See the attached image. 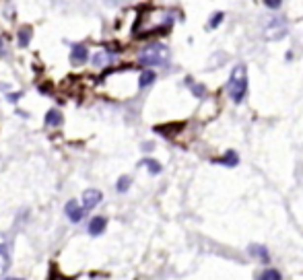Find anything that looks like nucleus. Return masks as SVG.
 Listing matches in <instances>:
<instances>
[{
	"label": "nucleus",
	"instance_id": "obj_3",
	"mask_svg": "<svg viewBox=\"0 0 303 280\" xmlns=\"http://www.w3.org/2000/svg\"><path fill=\"white\" fill-rule=\"evenodd\" d=\"M138 60L145 66H165L169 60V50L163 43H151L138 56Z\"/></svg>",
	"mask_w": 303,
	"mask_h": 280
},
{
	"label": "nucleus",
	"instance_id": "obj_10",
	"mask_svg": "<svg viewBox=\"0 0 303 280\" xmlns=\"http://www.w3.org/2000/svg\"><path fill=\"white\" fill-rule=\"evenodd\" d=\"M215 163H219V165H227V167H235L239 163V157L237 153H233V150H227L223 159H215Z\"/></svg>",
	"mask_w": 303,
	"mask_h": 280
},
{
	"label": "nucleus",
	"instance_id": "obj_11",
	"mask_svg": "<svg viewBox=\"0 0 303 280\" xmlns=\"http://www.w3.org/2000/svg\"><path fill=\"white\" fill-rule=\"evenodd\" d=\"M45 124L56 128V126H60L62 124V113L58 111V109H50L48 113H45Z\"/></svg>",
	"mask_w": 303,
	"mask_h": 280
},
{
	"label": "nucleus",
	"instance_id": "obj_14",
	"mask_svg": "<svg viewBox=\"0 0 303 280\" xmlns=\"http://www.w3.org/2000/svg\"><path fill=\"white\" fill-rule=\"evenodd\" d=\"M29 39H31V29H29V27H23V29L19 31V35H17L19 45H21V48H27V45H29Z\"/></svg>",
	"mask_w": 303,
	"mask_h": 280
},
{
	"label": "nucleus",
	"instance_id": "obj_7",
	"mask_svg": "<svg viewBox=\"0 0 303 280\" xmlns=\"http://www.w3.org/2000/svg\"><path fill=\"white\" fill-rule=\"evenodd\" d=\"M99 202H101V192H97V190H87L83 194V210L95 208Z\"/></svg>",
	"mask_w": 303,
	"mask_h": 280
},
{
	"label": "nucleus",
	"instance_id": "obj_4",
	"mask_svg": "<svg viewBox=\"0 0 303 280\" xmlns=\"http://www.w3.org/2000/svg\"><path fill=\"white\" fill-rule=\"evenodd\" d=\"M287 35V21L285 19H281V17H274L270 23L266 25V29H264V37L266 39H281V37H285Z\"/></svg>",
	"mask_w": 303,
	"mask_h": 280
},
{
	"label": "nucleus",
	"instance_id": "obj_17",
	"mask_svg": "<svg viewBox=\"0 0 303 280\" xmlns=\"http://www.w3.org/2000/svg\"><path fill=\"white\" fill-rule=\"evenodd\" d=\"M143 165H147V169H149L151 173H153V175L161 173V165H159V163H157L155 159H145V161H143Z\"/></svg>",
	"mask_w": 303,
	"mask_h": 280
},
{
	"label": "nucleus",
	"instance_id": "obj_9",
	"mask_svg": "<svg viewBox=\"0 0 303 280\" xmlns=\"http://www.w3.org/2000/svg\"><path fill=\"white\" fill-rule=\"evenodd\" d=\"M103 229H106V218H101V216H95L89 223V233L93 237H97V235H101L103 233Z\"/></svg>",
	"mask_w": 303,
	"mask_h": 280
},
{
	"label": "nucleus",
	"instance_id": "obj_20",
	"mask_svg": "<svg viewBox=\"0 0 303 280\" xmlns=\"http://www.w3.org/2000/svg\"><path fill=\"white\" fill-rule=\"evenodd\" d=\"M223 17H225L223 13H215V17L211 19V23H208V27H211V29H217V27H219V23L223 21Z\"/></svg>",
	"mask_w": 303,
	"mask_h": 280
},
{
	"label": "nucleus",
	"instance_id": "obj_12",
	"mask_svg": "<svg viewBox=\"0 0 303 280\" xmlns=\"http://www.w3.org/2000/svg\"><path fill=\"white\" fill-rule=\"evenodd\" d=\"M110 62H112V54H108V52H97L95 56H93V64H95L97 68L108 66Z\"/></svg>",
	"mask_w": 303,
	"mask_h": 280
},
{
	"label": "nucleus",
	"instance_id": "obj_21",
	"mask_svg": "<svg viewBox=\"0 0 303 280\" xmlns=\"http://www.w3.org/2000/svg\"><path fill=\"white\" fill-rule=\"evenodd\" d=\"M268 8H272V10H276V8H281V2H278V0H276V2H264Z\"/></svg>",
	"mask_w": 303,
	"mask_h": 280
},
{
	"label": "nucleus",
	"instance_id": "obj_18",
	"mask_svg": "<svg viewBox=\"0 0 303 280\" xmlns=\"http://www.w3.org/2000/svg\"><path fill=\"white\" fill-rule=\"evenodd\" d=\"M250 253H252V255H260L264 262H268V251H266V247H262V245H258V247H256V245H252V247H250Z\"/></svg>",
	"mask_w": 303,
	"mask_h": 280
},
{
	"label": "nucleus",
	"instance_id": "obj_16",
	"mask_svg": "<svg viewBox=\"0 0 303 280\" xmlns=\"http://www.w3.org/2000/svg\"><path fill=\"white\" fill-rule=\"evenodd\" d=\"M256 280H283L281 278V272L278 270H274V268H270V270H266V272H262Z\"/></svg>",
	"mask_w": 303,
	"mask_h": 280
},
{
	"label": "nucleus",
	"instance_id": "obj_1",
	"mask_svg": "<svg viewBox=\"0 0 303 280\" xmlns=\"http://www.w3.org/2000/svg\"><path fill=\"white\" fill-rule=\"evenodd\" d=\"M171 15L169 13H157V10H153V13H143L141 19H138L136 23V35H149V33H167V29L171 27Z\"/></svg>",
	"mask_w": 303,
	"mask_h": 280
},
{
	"label": "nucleus",
	"instance_id": "obj_6",
	"mask_svg": "<svg viewBox=\"0 0 303 280\" xmlns=\"http://www.w3.org/2000/svg\"><path fill=\"white\" fill-rule=\"evenodd\" d=\"M64 210H66V216L71 218L73 223H78V220L85 216V210L80 208V206H78L75 200H68V204L64 206Z\"/></svg>",
	"mask_w": 303,
	"mask_h": 280
},
{
	"label": "nucleus",
	"instance_id": "obj_2",
	"mask_svg": "<svg viewBox=\"0 0 303 280\" xmlns=\"http://www.w3.org/2000/svg\"><path fill=\"white\" fill-rule=\"evenodd\" d=\"M227 93L233 103H241L248 93V68L246 64H237L231 70L229 83H227Z\"/></svg>",
	"mask_w": 303,
	"mask_h": 280
},
{
	"label": "nucleus",
	"instance_id": "obj_15",
	"mask_svg": "<svg viewBox=\"0 0 303 280\" xmlns=\"http://www.w3.org/2000/svg\"><path fill=\"white\" fill-rule=\"evenodd\" d=\"M153 80H155L153 70H145V72L141 74V80H138V87H149V85H153Z\"/></svg>",
	"mask_w": 303,
	"mask_h": 280
},
{
	"label": "nucleus",
	"instance_id": "obj_8",
	"mask_svg": "<svg viewBox=\"0 0 303 280\" xmlns=\"http://www.w3.org/2000/svg\"><path fill=\"white\" fill-rule=\"evenodd\" d=\"M89 58V50L85 45H73V52H71V60L75 64H85V60Z\"/></svg>",
	"mask_w": 303,
	"mask_h": 280
},
{
	"label": "nucleus",
	"instance_id": "obj_19",
	"mask_svg": "<svg viewBox=\"0 0 303 280\" xmlns=\"http://www.w3.org/2000/svg\"><path fill=\"white\" fill-rule=\"evenodd\" d=\"M128 188H130V177H120L118 183H115V190L122 192V194H124Z\"/></svg>",
	"mask_w": 303,
	"mask_h": 280
},
{
	"label": "nucleus",
	"instance_id": "obj_23",
	"mask_svg": "<svg viewBox=\"0 0 303 280\" xmlns=\"http://www.w3.org/2000/svg\"><path fill=\"white\" fill-rule=\"evenodd\" d=\"M6 280H21V278H6Z\"/></svg>",
	"mask_w": 303,
	"mask_h": 280
},
{
	"label": "nucleus",
	"instance_id": "obj_13",
	"mask_svg": "<svg viewBox=\"0 0 303 280\" xmlns=\"http://www.w3.org/2000/svg\"><path fill=\"white\" fill-rule=\"evenodd\" d=\"M186 85H188L190 89H192V93L198 97V99H204V95H206V89L202 87V85H198V83H194L192 78H186Z\"/></svg>",
	"mask_w": 303,
	"mask_h": 280
},
{
	"label": "nucleus",
	"instance_id": "obj_5",
	"mask_svg": "<svg viewBox=\"0 0 303 280\" xmlns=\"http://www.w3.org/2000/svg\"><path fill=\"white\" fill-rule=\"evenodd\" d=\"M8 266H10V247H8L6 237L0 235V278L4 276Z\"/></svg>",
	"mask_w": 303,
	"mask_h": 280
},
{
	"label": "nucleus",
	"instance_id": "obj_22",
	"mask_svg": "<svg viewBox=\"0 0 303 280\" xmlns=\"http://www.w3.org/2000/svg\"><path fill=\"white\" fill-rule=\"evenodd\" d=\"M4 48H6V41H4L2 37H0V54H4V52H6Z\"/></svg>",
	"mask_w": 303,
	"mask_h": 280
}]
</instances>
